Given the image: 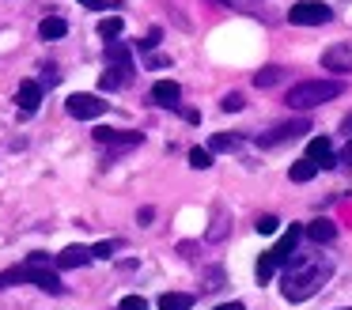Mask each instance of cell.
Masks as SVG:
<instances>
[{
  "label": "cell",
  "instance_id": "7c38bea8",
  "mask_svg": "<svg viewBox=\"0 0 352 310\" xmlns=\"http://www.w3.org/2000/svg\"><path fill=\"white\" fill-rule=\"evenodd\" d=\"M152 98L160 106H167V110H178V98H182V87H178L175 80H160L152 87Z\"/></svg>",
  "mask_w": 352,
  "mask_h": 310
},
{
  "label": "cell",
  "instance_id": "52a82bcc",
  "mask_svg": "<svg viewBox=\"0 0 352 310\" xmlns=\"http://www.w3.org/2000/svg\"><path fill=\"white\" fill-rule=\"evenodd\" d=\"M16 102H19V110H23V113H34L42 106V83L38 80H23V83H19V91H16Z\"/></svg>",
  "mask_w": 352,
  "mask_h": 310
},
{
  "label": "cell",
  "instance_id": "2e32d148",
  "mask_svg": "<svg viewBox=\"0 0 352 310\" xmlns=\"http://www.w3.org/2000/svg\"><path fill=\"white\" fill-rule=\"evenodd\" d=\"M190 307H193V295H182V291L160 295V310H190Z\"/></svg>",
  "mask_w": 352,
  "mask_h": 310
},
{
  "label": "cell",
  "instance_id": "4316f807",
  "mask_svg": "<svg viewBox=\"0 0 352 310\" xmlns=\"http://www.w3.org/2000/svg\"><path fill=\"white\" fill-rule=\"evenodd\" d=\"M273 272H276L273 257H269V254H261V261H258V280H261V284H265V280L273 276Z\"/></svg>",
  "mask_w": 352,
  "mask_h": 310
},
{
  "label": "cell",
  "instance_id": "cb8c5ba5",
  "mask_svg": "<svg viewBox=\"0 0 352 310\" xmlns=\"http://www.w3.org/2000/svg\"><path fill=\"white\" fill-rule=\"evenodd\" d=\"M27 280V269L19 265V269H8V272H0V287H12V284H23Z\"/></svg>",
  "mask_w": 352,
  "mask_h": 310
},
{
  "label": "cell",
  "instance_id": "484cf974",
  "mask_svg": "<svg viewBox=\"0 0 352 310\" xmlns=\"http://www.w3.org/2000/svg\"><path fill=\"white\" fill-rule=\"evenodd\" d=\"M114 250H118V242H99V246H91V261H95V257H99V261H110Z\"/></svg>",
  "mask_w": 352,
  "mask_h": 310
},
{
  "label": "cell",
  "instance_id": "5bb4252c",
  "mask_svg": "<svg viewBox=\"0 0 352 310\" xmlns=\"http://www.w3.org/2000/svg\"><path fill=\"white\" fill-rule=\"evenodd\" d=\"M296 242H299V227H292V231L284 234V239L276 242L273 250H269V257H273V265H284V261H288V257L296 254Z\"/></svg>",
  "mask_w": 352,
  "mask_h": 310
},
{
  "label": "cell",
  "instance_id": "603a6c76",
  "mask_svg": "<svg viewBox=\"0 0 352 310\" xmlns=\"http://www.w3.org/2000/svg\"><path fill=\"white\" fill-rule=\"evenodd\" d=\"M190 166H197V170L212 166V151H208V148H193V151H190Z\"/></svg>",
  "mask_w": 352,
  "mask_h": 310
},
{
  "label": "cell",
  "instance_id": "e0dca14e",
  "mask_svg": "<svg viewBox=\"0 0 352 310\" xmlns=\"http://www.w3.org/2000/svg\"><path fill=\"white\" fill-rule=\"evenodd\" d=\"M107 65H133V53L125 42H110L107 45Z\"/></svg>",
  "mask_w": 352,
  "mask_h": 310
},
{
  "label": "cell",
  "instance_id": "836d02e7",
  "mask_svg": "<svg viewBox=\"0 0 352 310\" xmlns=\"http://www.w3.org/2000/svg\"><path fill=\"white\" fill-rule=\"evenodd\" d=\"M212 4H231V0H212Z\"/></svg>",
  "mask_w": 352,
  "mask_h": 310
},
{
  "label": "cell",
  "instance_id": "8fae6325",
  "mask_svg": "<svg viewBox=\"0 0 352 310\" xmlns=\"http://www.w3.org/2000/svg\"><path fill=\"white\" fill-rule=\"evenodd\" d=\"M129 80H133V65H107L99 87H102V91H118V87H125Z\"/></svg>",
  "mask_w": 352,
  "mask_h": 310
},
{
  "label": "cell",
  "instance_id": "277c9868",
  "mask_svg": "<svg viewBox=\"0 0 352 310\" xmlns=\"http://www.w3.org/2000/svg\"><path fill=\"white\" fill-rule=\"evenodd\" d=\"M65 106H69V113L80 121H91V118H102V113H107V102H102L99 95H84V91H80V95H69Z\"/></svg>",
  "mask_w": 352,
  "mask_h": 310
},
{
  "label": "cell",
  "instance_id": "7402d4cb",
  "mask_svg": "<svg viewBox=\"0 0 352 310\" xmlns=\"http://www.w3.org/2000/svg\"><path fill=\"white\" fill-rule=\"evenodd\" d=\"M122 27H125V23L118 19V15H110V19L99 23V34H102V38H118V34H122Z\"/></svg>",
  "mask_w": 352,
  "mask_h": 310
},
{
  "label": "cell",
  "instance_id": "8992f818",
  "mask_svg": "<svg viewBox=\"0 0 352 310\" xmlns=\"http://www.w3.org/2000/svg\"><path fill=\"white\" fill-rule=\"evenodd\" d=\"M322 68H329V72H352V45H329L322 53Z\"/></svg>",
  "mask_w": 352,
  "mask_h": 310
},
{
  "label": "cell",
  "instance_id": "f546056e",
  "mask_svg": "<svg viewBox=\"0 0 352 310\" xmlns=\"http://www.w3.org/2000/svg\"><path fill=\"white\" fill-rule=\"evenodd\" d=\"M80 4L91 8V12H102V8H107V0H80Z\"/></svg>",
  "mask_w": 352,
  "mask_h": 310
},
{
  "label": "cell",
  "instance_id": "4fadbf2b",
  "mask_svg": "<svg viewBox=\"0 0 352 310\" xmlns=\"http://www.w3.org/2000/svg\"><path fill=\"white\" fill-rule=\"evenodd\" d=\"M87 261H91V250L87 246H65L61 254H57V265H61V269H84Z\"/></svg>",
  "mask_w": 352,
  "mask_h": 310
},
{
  "label": "cell",
  "instance_id": "7a4b0ae2",
  "mask_svg": "<svg viewBox=\"0 0 352 310\" xmlns=\"http://www.w3.org/2000/svg\"><path fill=\"white\" fill-rule=\"evenodd\" d=\"M322 280H326V269L314 265V269H303V272H288L280 291H284V299H288V302H303V299H311V295L318 291Z\"/></svg>",
  "mask_w": 352,
  "mask_h": 310
},
{
  "label": "cell",
  "instance_id": "ffe728a7",
  "mask_svg": "<svg viewBox=\"0 0 352 310\" xmlns=\"http://www.w3.org/2000/svg\"><path fill=\"white\" fill-rule=\"evenodd\" d=\"M235 148H239V136H231V133H216L208 140V151H235Z\"/></svg>",
  "mask_w": 352,
  "mask_h": 310
},
{
  "label": "cell",
  "instance_id": "d4e9b609",
  "mask_svg": "<svg viewBox=\"0 0 352 310\" xmlns=\"http://www.w3.org/2000/svg\"><path fill=\"white\" fill-rule=\"evenodd\" d=\"M220 106H223L228 113H235V110H243V106H246V98L239 95V91H231V95H223V98H220Z\"/></svg>",
  "mask_w": 352,
  "mask_h": 310
},
{
  "label": "cell",
  "instance_id": "d6986e66",
  "mask_svg": "<svg viewBox=\"0 0 352 310\" xmlns=\"http://www.w3.org/2000/svg\"><path fill=\"white\" fill-rule=\"evenodd\" d=\"M288 174H292V181H311L314 174H318V166H314L311 159H299V163H292Z\"/></svg>",
  "mask_w": 352,
  "mask_h": 310
},
{
  "label": "cell",
  "instance_id": "83f0119b",
  "mask_svg": "<svg viewBox=\"0 0 352 310\" xmlns=\"http://www.w3.org/2000/svg\"><path fill=\"white\" fill-rule=\"evenodd\" d=\"M254 227H258V234H273L276 227H280V219H276V216H261Z\"/></svg>",
  "mask_w": 352,
  "mask_h": 310
},
{
  "label": "cell",
  "instance_id": "3957f363",
  "mask_svg": "<svg viewBox=\"0 0 352 310\" xmlns=\"http://www.w3.org/2000/svg\"><path fill=\"white\" fill-rule=\"evenodd\" d=\"M329 8L322 4V0H299V4H292L288 19L296 23V27H322V23H329Z\"/></svg>",
  "mask_w": 352,
  "mask_h": 310
},
{
  "label": "cell",
  "instance_id": "44dd1931",
  "mask_svg": "<svg viewBox=\"0 0 352 310\" xmlns=\"http://www.w3.org/2000/svg\"><path fill=\"white\" fill-rule=\"evenodd\" d=\"M280 76H284V68L269 65L265 72H258V76H254V83H258V87H273V83H280Z\"/></svg>",
  "mask_w": 352,
  "mask_h": 310
},
{
  "label": "cell",
  "instance_id": "30bf717a",
  "mask_svg": "<svg viewBox=\"0 0 352 310\" xmlns=\"http://www.w3.org/2000/svg\"><path fill=\"white\" fill-rule=\"evenodd\" d=\"M307 129H311V125H307L303 118H296V121H284V125H276L273 133H265V136H261V144H280V140H296V136H299V133H307Z\"/></svg>",
  "mask_w": 352,
  "mask_h": 310
},
{
  "label": "cell",
  "instance_id": "5b68a950",
  "mask_svg": "<svg viewBox=\"0 0 352 310\" xmlns=\"http://www.w3.org/2000/svg\"><path fill=\"white\" fill-rule=\"evenodd\" d=\"M23 269H27V284L42 287V291H50V295H61L65 291L61 276H57L54 269H46V265H23Z\"/></svg>",
  "mask_w": 352,
  "mask_h": 310
},
{
  "label": "cell",
  "instance_id": "d6a6232c",
  "mask_svg": "<svg viewBox=\"0 0 352 310\" xmlns=\"http://www.w3.org/2000/svg\"><path fill=\"white\" fill-rule=\"evenodd\" d=\"M344 133H352V118H349V121H344Z\"/></svg>",
  "mask_w": 352,
  "mask_h": 310
},
{
  "label": "cell",
  "instance_id": "ac0fdd59",
  "mask_svg": "<svg viewBox=\"0 0 352 310\" xmlns=\"http://www.w3.org/2000/svg\"><path fill=\"white\" fill-rule=\"evenodd\" d=\"M307 234H311L314 242H333V234H337V227L329 223V219H314L311 227H307Z\"/></svg>",
  "mask_w": 352,
  "mask_h": 310
},
{
  "label": "cell",
  "instance_id": "9c48e42d",
  "mask_svg": "<svg viewBox=\"0 0 352 310\" xmlns=\"http://www.w3.org/2000/svg\"><path fill=\"white\" fill-rule=\"evenodd\" d=\"M307 159H311L318 170H329V166H337L333 148H329V140H322V136H314V140L307 144Z\"/></svg>",
  "mask_w": 352,
  "mask_h": 310
},
{
  "label": "cell",
  "instance_id": "4dcf8cb0",
  "mask_svg": "<svg viewBox=\"0 0 352 310\" xmlns=\"http://www.w3.org/2000/svg\"><path fill=\"white\" fill-rule=\"evenodd\" d=\"M341 163H344V166H352V140L344 144V151H341Z\"/></svg>",
  "mask_w": 352,
  "mask_h": 310
},
{
  "label": "cell",
  "instance_id": "6da1fadb",
  "mask_svg": "<svg viewBox=\"0 0 352 310\" xmlns=\"http://www.w3.org/2000/svg\"><path fill=\"white\" fill-rule=\"evenodd\" d=\"M337 95H341V83L337 80H307L288 91V106L292 110H311V106H322Z\"/></svg>",
  "mask_w": 352,
  "mask_h": 310
},
{
  "label": "cell",
  "instance_id": "ba28073f",
  "mask_svg": "<svg viewBox=\"0 0 352 310\" xmlns=\"http://www.w3.org/2000/svg\"><path fill=\"white\" fill-rule=\"evenodd\" d=\"M95 140H99V144H114V148H133V144L144 140V133H125V129H95Z\"/></svg>",
  "mask_w": 352,
  "mask_h": 310
},
{
  "label": "cell",
  "instance_id": "f1b7e54d",
  "mask_svg": "<svg viewBox=\"0 0 352 310\" xmlns=\"http://www.w3.org/2000/svg\"><path fill=\"white\" fill-rule=\"evenodd\" d=\"M118 310H148V302L140 299V295H125L122 307H118Z\"/></svg>",
  "mask_w": 352,
  "mask_h": 310
},
{
  "label": "cell",
  "instance_id": "9a60e30c",
  "mask_svg": "<svg viewBox=\"0 0 352 310\" xmlns=\"http://www.w3.org/2000/svg\"><path fill=\"white\" fill-rule=\"evenodd\" d=\"M38 34L46 38V42H50V38H65V34H69V23H65L61 15H50V19H42Z\"/></svg>",
  "mask_w": 352,
  "mask_h": 310
},
{
  "label": "cell",
  "instance_id": "1f68e13d",
  "mask_svg": "<svg viewBox=\"0 0 352 310\" xmlns=\"http://www.w3.org/2000/svg\"><path fill=\"white\" fill-rule=\"evenodd\" d=\"M216 310H243V302H223V307H216Z\"/></svg>",
  "mask_w": 352,
  "mask_h": 310
}]
</instances>
